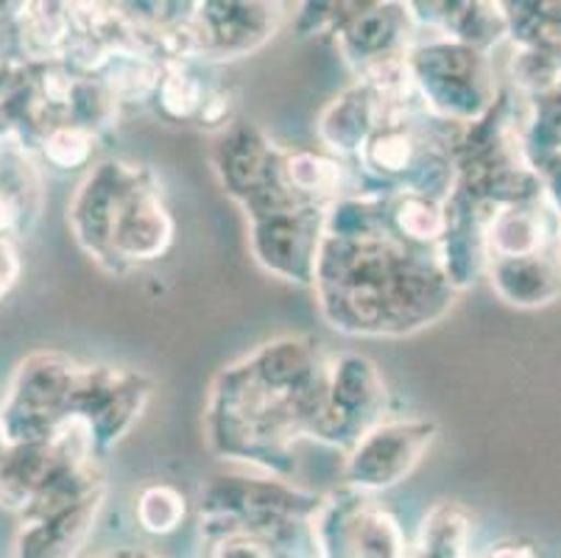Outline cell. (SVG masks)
<instances>
[{"label": "cell", "instance_id": "cell-1", "mask_svg": "<svg viewBox=\"0 0 561 558\" xmlns=\"http://www.w3.org/2000/svg\"><path fill=\"white\" fill-rule=\"evenodd\" d=\"M76 366L59 352H37L14 368L7 397L0 399V436L9 447L50 442L56 424L70 411Z\"/></svg>", "mask_w": 561, "mask_h": 558}, {"label": "cell", "instance_id": "cell-2", "mask_svg": "<svg viewBox=\"0 0 561 558\" xmlns=\"http://www.w3.org/2000/svg\"><path fill=\"white\" fill-rule=\"evenodd\" d=\"M431 433L433 428L427 422L380 424L358 442L346 467V478L364 489L394 486L420 460L425 444H431Z\"/></svg>", "mask_w": 561, "mask_h": 558}, {"label": "cell", "instance_id": "cell-3", "mask_svg": "<svg viewBox=\"0 0 561 558\" xmlns=\"http://www.w3.org/2000/svg\"><path fill=\"white\" fill-rule=\"evenodd\" d=\"M137 184H140L137 173L124 171V166H115V162H106L99 171L90 173L70 207L73 232L84 249L99 258L110 252L117 218L124 213L131 193L137 191Z\"/></svg>", "mask_w": 561, "mask_h": 558}, {"label": "cell", "instance_id": "cell-4", "mask_svg": "<svg viewBox=\"0 0 561 558\" xmlns=\"http://www.w3.org/2000/svg\"><path fill=\"white\" fill-rule=\"evenodd\" d=\"M101 509V491L56 514L23 520L14 539V558H73L87 542Z\"/></svg>", "mask_w": 561, "mask_h": 558}, {"label": "cell", "instance_id": "cell-5", "mask_svg": "<svg viewBox=\"0 0 561 558\" xmlns=\"http://www.w3.org/2000/svg\"><path fill=\"white\" fill-rule=\"evenodd\" d=\"M168 240H171V218L165 207L157 202L154 193L137 184V191L131 193L117 218L110 252L121 254L124 260H154L165 252Z\"/></svg>", "mask_w": 561, "mask_h": 558}, {"label": "cell", "instance_id": "cell-6", "mask_svg": "<svg viewBox=\"0 0 561 558\" xmlns=\"http://www.w3.org/2000/svg\"><path fill=\"white\" fill-rule=\"evenodd\" d=\"M346 545L352 558H405L400 525L386 511H360L352 516Z\"/></svg>", "mask_w": 561, "mask_h": 558}, {"label": "cell", "instance_id": "cell-7", "mask_svg": "<svg viewBox=\"0 0 561 558\" xmlns=\"http://www.w3.org/2000/svg\"><path fill=\"white\" fill-rule=\"evenodd\" d=\"M542 224L530 209L508 207L492 218L489 227V243L500 260H525L537 258V249L542 243Z\"/></svg>", "mask_w": 561, "mask_h": 558}, {"label": "cell", "instance_id": "cell-8", "mask_svg": "<svg viewBox=\"0 0 561 558\" xmlns=\"http://www.w3.org/2000/svg\"><path fill=\"white\" fill-rule=\"evenodd\" d=\"M467 536L461 511L442 505L422 525V558H467Z\"/></svg>", "mask_w": 561, "mask_h": 558}, {"label": "cell", "instance_id": "cell-9", "mask_svg": "<svg viewBox=\"0 0 561 558\" xmlns=\"http://www.w3.org/2000/svg\"><path fill=\"white\" fill-rule=\"evenodd\" d=\"M394 221L400 232H405L411 240L431 243L442 235L450 232V218L445 215L442 204L427 196H408L397 204Z\"/></svg>", "mask_w": 561, "mask_h": 558}, {"label": "cell", "instance_id": "cell-10", "mask_svg": "<svg viewBox=\"0 0 561 558\" xmlns=\"http://www.w3.org/2000/svg\"><path fill=\"white\" fill-rule=\"evenodd\" d=\"M182 516H185V500L171 486H151L140 494L137 503V520L140 528L154 536H165L180 528Z\"/></svg>", "mask_w": 561, "mask_h": 558}, {"label": "cell", "instance_id": "cell-11", "mask_svg": "<svg viewBox=\"0 0 561 558\" xmlns=\"http://www.w3.org/2000/svg\"><path fill=\"white\" fill-rule=\"evenodd\" d=\"M45 160L54 168H62V171H73V168H81L90 153H93V132L81 129L76 123H59L50 132H45L43 140Z\"/></svg>", "mask_w": 561, "mask_h": 558}, {"label": "cell", "instance_id": "cell-12", "mask_svg": "<svg viewBox=\"0 0 561 558\" xmlns=\"http://www.w3.org/2000/svg\"><path fill=\"white\" fill-rule=\"evenodd\" d=\"M279 171H283L285 184L299 196L330 193L339 184V168L324 157H316V153H294Z\"/></svg>", "mask_w": 561, "mask_h": 558}, {"label": "cell", "instance_id": "cell-13", "mask_svg": "<svg viewBox=\"0 0 561 558\" xmlns=\"http://www.w3.org/2000/svg\"><path fill=\"white\" fill-rule=\"evenodd\" d=\"M413 157H416V140L405 129L389 126V129L377 132L371 140H366V160L386 173L408 171Z\"/></svg>", "mask_w": 561, "mask_h": 558}, {"label": "cell", "instance_id": "cell-14", "mask_svg": "<svg viewBox=\"0 0 561 558\" xmlns=\"http://www.w3.org/2000/svg\"><path fill=\"white\" fill-rule=\"evenodd\" d=\"M157 99H160L168 117L185 121V117H193L202 112L207 92H204V87L198 84L191 73L171 70V73H168L165 79H160V84H157Z\"/></svg>", "mask_w": 561, "mask_h": 558}, {"label": "cell", "instance_id": "cell-15", "mask_svg": "<svg viewBox=\"0 0 561 558\" xmlns=\"http://www.w3.org/2000/svg\"><path fill=\"white\" fill-rule=\"evenodd\" d=\"M20 271H23V263H20V254L14 249L12 238H0V301L12 294V288L20 280Z\"/></svg>", "mask_w": 561, "mask_h": 558}, {"label": "cell", "instance_id": "cell-16", "mask_svg": "<svg viewBox=\"0 0 561 558\" xmlns=\"http://www.w3.org/2000/svg\"><path fill=\"white\" fill-rule=\"evenodd\" d=\"M12 39H14V29H9L7 23H0V59H7V56H9Z\"/></svg>", "mask_w": 561, "mask_h": 558}, {"label": "cell", "instance_id": "cell-17", "mask_svg": "<svg viewBox=\"0 0 561 558\" xmlns=\"http://www.w3.org/2000/svg\"><path fill=\"white\" fill-rule=\"evenodd\" d=\"M489 558H530V556L525 550H519V547H503V550H494Z\"/></svg>", "mask_w": 561, "mask_h": 558}, {"label": "cell", "instance_id": "cell-18", "mask_svg": "<svg viewBox=\"0 0 561 558\" xmlns=\"http://www.w3.org/2000/svg\"><path fill=\"white\" fill-rule=\"evenodd\" d=\"M106 558H115V556H106ZM117 558H126V556H117Z\"/></svg>", "mask_w": 561, "mask_h": 558}]
</instances>
